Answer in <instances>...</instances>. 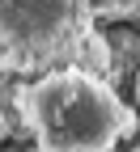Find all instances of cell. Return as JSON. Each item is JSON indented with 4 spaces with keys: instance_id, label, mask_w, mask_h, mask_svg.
<instances>
[{
    "instance_id": "1",
    "label": "cell",
    "mask_w": 140,
    "mask_h": 152,
    "mask_svg": "<svg viewBox=\"0 0 140 152\" xmlns=\"http://www.w3.org/2000/svg\"><path fill=\"white\" fill-rule=\"evenodd\" d=\"M21 123L38 152H110L136 131V114L98 68L55 64L17 93Z\"/></svg>"
},
{
    "instance_id": "2",
    "label": "cell",
    "mask_w": 140,
    "mask_h": 152,
    "mask_svg": "<svg viewBox=\"0 0 140 152\" xmlns=\"http://www.w3.org/2000/svg\"><path fill=\"white\" fill-rule=\"evenodd\" d=\"M89 0H0V68L43 72L55 64H85L102 72L106 42L93 30Z\"/></svg>"
},
{
    "instance_id": "3",
    "label": "cell",
    "mask_w": 140,
    "mask_h": 152,
    "mask_svg": "<svg viewBox=\"0 0 140 152\" xmlns=\"http://www.w3.org/2000/svg\"><path fill=\"white\" fill-rule=\"evenodd\" d=\"M132 97H136V106H132V114H136V127H140V68H136V89H132Z\"/></svg>"
}]
</instances>
